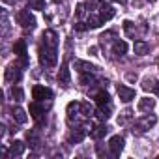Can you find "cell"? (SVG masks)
<instances>
[{"label":"cell","mask_w":159,"mask_h":159,"mask_svg":"<svg viewBox=\"0 0 159 159\" xmlns=\"http://www.w3.org/2000/svg\"><path fill=\"white\" fill-rule=\"evenodd\" d=\"M39 62H41L43 66H56V62H58L56 47L41 45V49H39Z\"/></svg>","instance_id":"obj_1"},{"label":"cell","mask_w":159,"mask_h":159,"mask_svg":"<svg viewBox=\"0 0 159 159\" xmlns=\"http://www.w3.org/2000/svg\"><path fill=\"white\" fill-rule=\"evenodd\" d=\"M155 124H157V116H155V114H146V116H142V118H139V120L135 122V127H137V131L144 133V131L152 129Z\"/></svg>","instance_id":"obj_2"},{"label":"cell","mask_w":159,"mask_h":159,"mask_svg":"<svg viewBox=\"0 0 159 159\" xmlns=\"http://www.w3.org/2000/svg\"><path fill=\"white\" fill-rule=\"evenodd\" d=\"M66 112H67V120H69V122H77L79 118L84 114V112H83V103H79V101H71V103H67Z\"/></svg>","instance_id":"obj_3"},{"label":"cell","mask_w":159,"mask_h":159,"mask_svg":"<svg viewBox=\"0 0 159 159\" xmlns=\"http://www.w3.org/2000/svg\"><path fill=\"white\" fill-rule=\"evenodd\" d=\"M17 23H19L23 28H30V30L36 26V19H34V15L30 13V10L19 11V13H17Z\"/></svg>","instance_id":"obj_4"},{"label":"cell","mask_w":159,"mask_h":159,"mask_svg":"<svg viewBox=\"0 0 159 159\" xmlns=\"http://www.w3.org/2000/svg\"><path fill=\"white\" fill-rule=\"evenodd\" d=\"M32 98H34L36 101H43V99H51V98H52V92H51L49 88H45V86H41V84H36V86L32 88Z\"/></svg>","instance_id":"obj_5"},{"label":"cell","mask_w":159,"mask_h":159,"mask_svg":"<svg viewBox=\"0 0 159 159\" xmlns=\"http://www.w3.org/2000/svg\"><path fill=\"white\" fill-rule=\"evenodd\" d=\"M109 148H111V152H112V155H114V157H116V155H120V152L124 150V139H122L120 135L111 137V140H109Z\"/></svg>","instance_id":"obj_6"},{"label":"cell","mask_w":159,"mask_h":159,"mask_svg":"<svg viewBox=\"0 0 159 159\" xmlns=\"http://www.w3.org/2000/svg\"><path fill=\"white\" fill-rule=\"evenodd\" d=\"M118 98H120L124 103H129V101H133V99H135V90H133V88H129V86L120 84V86H118Z\"/></svg>","instance_id":"obj_7"},{"label":"cell","mask_w":159,"mask_h":159,"mask_svg":"<svg viewBox=\"0 0 159 159\" xmlns=\"http://www.w3.org/2000/svg\"><path fill=\"white\" fill-rule=\"evenodd\" d=\"M13 52L21 58L23 64H26V41H25V39L15 41V45H13Z\"/></svg>","instance_id":"obj_8"},{"label":"cell","mask_w":159,"mask_h":159,"mask_svg":"<svg viewBox=\"0 0 159 159\" xmlns=\"http://www.w3.org/2000/svg\"><path fill=\"white\" fill-rule=\"evenodd\" d=\"M6 81H8V83H17V81H21V69H19L17 66H10V67L6 69Z\"/></svg>","instance_id":"obj_9"},{"label":"cell","mask_w":159,"mask_h":159,"mask_svg":"<svg viewBox=\"0 0 159 159\" xmlns=\"http://www.w3.org/2000/svg\"><path fill=\"white\" fill-rule=\"evenodd\" d=\"M43 45L47 47H56L58 45V36L54 30H45L43 32Z\"/></svg>","instance_id":"obj_10"},{"label":"cell","mask_w":159,"mask_h":159,"mask_svg":"<svg viewBox=\"0 0 159 159\" xmlns=\"http://www.w3.org/2000/svg\"><path fill=\"white\" fill-rule=\"evenodd\" d=\"M75 69L79 73H94L98 67L92 66V64H88V62H84V60H75Z\"/></svg>","instance_id":"obj_11"},{"label":"cell","mask_w":159,"mask_h":159,"mask_svg":"<svg viewBox=\"0 0 159 159\" xmlns=\"http://www.w3.org/2000/svg\"><path fill=\"white\" fill-rule=\"evenodd\" d=\"M23 152H25V142L15 140V142L10 144V150H8L10 157H19V155H23Z\"/></svg>","instance_id":"obj_12"},{"label":"cell","mask_w":159,"mask_h":159,"mask_svg":"<svg viewBox=\"0 0 159 159\" xmlns=\"http://www.w3.org/2000/svg\"><path fill=\"white\" fill-rule=\"evenodd\" d=\"M153 107H155V99H150V98H142L139 101V105H137V109L140 112H150Z\"/></svg>","instance_id":"obj_13"},{"label":"cell","mask_w":159,"mask_h":159,"mask_svg":"<svg viewBox=\"0 0 159 159\" xmlns=\"http://www.w3.org/2000/svg\"><path fill=\"white\" fill-rule=\"evenodd\" d=\"M11 116H13V120H15L17 124H26V120H28L26 112H25L21 107H13V109H11Z\"/></svg>","instance_id":"obj_14"},{"label":"cell","mask_w":159,"mask_h":159,"mask_svg":"<svg viewBox=\"0 0 159 159\" xmlns=\"http://www.w3.org/2000/svg\"><path fill=\"white\" fill-rule=\"evenodd\" d=\"M69 81H71V79H69V69H67V66H62L60 71H58V83L64 84V86H67Z\"/></svg>","instance_id":"obj_15"},{"label":"cell","mask_w":159,"mask_h":159,"mask_svg":"<svg viewBox=\"0 0 159 159\" xmlns=\"http://www.w3.org/2000/svg\"><path fill=\"white\" fill-rule=\"evenodd\" d=\"M114 8L111 6V4H101V19L103 21H111L112 17H114Z\"/></svg>","instance_id":"obj_16"},{"label":"cell","mask_w":159,"mask_h":159,"mask_svg":"<svg viewBox=\"0 0 159 159\" xmlns=\"http://www.w3.org/2000/svg\"><path fill=\"white\" fill-rule=\"evenodd\" d=\"M133 51H135V54H139V56H144V54H148V51H150V45H148L146 41H135V45H133Z\"/></svg>","instance_id":"obj_17"},{"label":"cell","mask_w":159,"mask_h":159,"mask_svg":"<svg viewBox=\"0 0 159 159\" xmlns=\"http://www.w3.org/2000/svg\"><path fill=\"white\" fill-rule=\"evenodd\" d=\"M112 52L116 54V56H122V54H125L127 52V43L125 41H114V45H112Z\"/></svg>","instance_id":"obj_18"},{"label":"cell","mask_w":159,"mask_h":159,"mask_svg":"<svg viewBox=\"0 0 159 159\" xmlns=\"http://www.w3.org/2000/svg\"><path fill=\"white\" fill-rule=\"evenodd\" d=\"M30 114L34 118H39L41 114H45V105H39V101H34L30 105Z\"/></svg>","instance_id":"obj_19"},{"label":"cell","mask_w":159,"mask_h":159,"mask_svg":"<svg viewBox=\"0 0 159 159\" xmlns=\"http://www.w3.org/2000/svg\"><path fill=\"white\" fill-rule=\"evenodd\" d=\"M111 111H112L111 103L99 105V111H98V118H99V120H109V116H111Z\"/></svg>","instance_id":"obj_20"},{"label":"cell","mask_w":159,"mask_h":159,"mask_svg":"<svg viewBox=\"0 0 159 159\" xmlns=\"http://www.w3.org/2000/svg\"><path fill=\"white\" fill-rule=\"evenodd\" d=\"M84 135H86V129H84V127H79V129L71 131L69 140H71V142H81V140L84 139Z\"/></svg>","instance_id":"obj_21"},{"label":"cell","mask_w":159,"mask_h":159,"mask_svg":"<svg viewBox=\"0 0 159 159\" xmlns=\"http://www.w3.org/2000/svg\"><path fill=\"white\" fill-rule=\"evenodd\" d=\"M107 131H109L107 125H98V127H94V129L90 131V135H92V139H101V137L107 135Z\"/></svg>","instance_id":"obj_22"},{"label":"cell","mask_w":159,"mask_h":159,"mask_svg":"<svg viewBox=\"0 0 159 159\" xmlns=\"http://www.w3.org/2000/svg\"><path fill=\"white\" fill-rule=\"evenodd\" d=\"M28 10H36V11L45 10V0H28Z\"/></svg>","instance_id":"obj_23"},{"label":"cell","mask_w":159,"mask_h":159,"mask_svg":"<svg viewBox=\"0 0 159 159\" xmlns=\"http://www.w3.org/2000/svg\"><path fill=\"white\" fill-rule=\"evenodd\" d=\"M26 139H28V142H30V146H32V148H38V146H39V137H38V133H36V131H28Z\"/></svg>","instance_id":"obj_24"},{"label":"cell","mask_w":159,"mask_h":159,"mask_svg":"<svg viewBox=\"0 0 159 159\" xmlns=\"http://www.w3.org/2000/svg\"><path fill=\"white\" fill-rule=\"evenodd\" d=\"M101 23H103L101 15H99V17H98V15H90V17H88V26H90V28H98V26H101Z\"/></svg>","instance_id":"obj_25"},{"label":"cell","mask_w":159,"mask_h":159,"mask_svg":"<svg viewBox=\"0 0 159 159\" xmlns=\"http://www.w3.org/2000/svg\"><path fill=\"white\" fill-rule=\"evenodd\" d=\"M10 94H11V98H13L15 101H23V98H25V94H23V90H21L19 86H13V88L10 90Z\"/></svg>","instance_id":"obj_26"},{"label":"cell","mask_w":159,"mask_h":159,"mask_svg":"<svg viewBox=\"0 0 159 159\" xmlns=\"http://www.w3.org/2000/svg\"><path fill=\"white\" fill-rule=\"evenodd\" d=\"M109 99H111V98H109V94H107V92H103V90H101V92L96 96V101H98V105H105V103H111Z\"/></svg>","instance_id":"obj_27"},{"label":"cell","mask_w":159,"mask_h":159,"mask_svg":"<svg viewBox=\"0 0 159 159\" xmlns=\"http://www.w3.org/2000/svg\"><path fill=\"white\" fill-rule=\"evenodd\" d=\"M124 30H125V34H127L129 38L135 36V25H133L131 21H125V23H124Z\"/></svg>","instance_id":"obj_28"},{"label":"cell","mask_w":159,"mask_h":159,"mask_svg":"<svg viewBox=\"0 0 159 159\" xmlns=\"http://www.w3.org/2000/svg\"><path fill=\"white\" fill-rule=\"evenodd\" d=\"M81 83L88 86V84H94V83H96V79H94L90 73H83V77H81Z\"/></svg>","instance_id":"obj_29"},{"label":"cell","mask_w":159,"mask_h":159,"mask_svg":"<svg viewBox=\"0 0 159 159\" xmlns=\"http://www.w3.org/2000/svg\"><path fill=\"white\" fill-rule=\"evenodd\" d=\"M155 81H153V79H146V81H144V84H142V88L144 90H155Z\"/></svg>","instance_id":"obj_30"},{"label":"cell","mask_w":159,"mask_h":159,"mask_svg":"<svg viewBox=\"0 0 159 159\" xmlns=\"http://www.w3.org/2000/svg\"><path fill=\"white\" fill-rule=\"evenodd\" d=\"M129 118H131V111H129V109H125V111L122 112V116L118 118V124H125Z\"/></svg>","instance_id":"obj_31"},{"label":"cell","mask_w":159,"mask_h":159,"mask_svg":"<svg viewBox=\"0 0 159 159\" xmlns=\"http://www.w3.org/2000/svg\"><path fill=\"white\" fill-rule=\"evenodd\" d=\"M111 38H116V34L114 32H105V34H101V43H105V41H111Z\"/></svg>","instance_id":"obj_32"},{"label":"cell","mask_w":159,"mask_h":159,"mask_svg":"<svg viewBox=\"0 0 159 159\" xmlns=\"http://www.w3.org/2000/svg\"><path fill=\"white\" fill-rule=\"evenodd\" d=\"M84 10H86V8H84V4H79V6H77L75 13H77V17H79V19H81V17H84Z\"/></svg>","instance_id":"obj_33"},{"label":"cell","mask_w":159,"mask_h":159,"mask_svg":"<svg viewBox=\"0 0 159 159\" xmlns=\"http://www.w3.org/2000/svg\"><path fill=\"white\" fill-rule=\"evenodd\" d=\"M86 28H88V26H86L84 23H77V25H75V30H79V32H83V30H86Z\"/></svg>","instance_id":"obj_34"},{"label":"cell","mask_w":159,"mask_h":159,"mask_svg":"<svg viewBox=\"0 0 159 159\" xmlns=\"http://www.w3.org/2000/svg\"><path fill=\"white\" fill-rule=\"evenodd\" d=\"M88 52H90V54H94V56H96V54H98V47H90V49H88Z\"/></svg>","instance_id":"obj_35"},{"label":"cell","mask_w":159,"mask_h":159,"mask_svg":"<svg viewBox=\"0 0 159 159\" xmlns=\"http://www.w3.org/2000/svg\"><path fill=\"white\" fill-rule=\"evenodd\" d=\"M127 79H129V81H135V79H137V75H133V73H129V75H127Z\"/></svg>","instance_id":"obj_36"},{"label":"cell","mask_w":159,"mask_h":159,"mask_svg":"<svg viewBox=\"0 0 159 159\" xmlns=\"http://www.w3.org/2000/svg\"><path fill=\"white\" fill-rule=\"evenodd\" d=\"M114 2H120V4H125V2H127V0H114Z\"/></svg>","instance_id":"obj_37"},{"label":"cell","mask_w":159,"mask_h":159,"mask_svg":"<svg viewBox=\"0 0 159 159\" xmlns=\"http://www.w3.org/2000/svg\"><path fill=\"white\" fill-rule=\"evenodd\" d=\"M4 2H6V4H13V2H15V0H4Z\"/></svg>","instance_id":"obj_38"},{"label":"cell","mask_w":159,"mask_h":159,"mask_svg":"<svg viewBox=\"0 0 159 159\" xmlns=\"http://www.w3.org/2000/svg\"><path fill=\"white\" fill-rule=\"evenodd\" d=\"M155 92H157V94H159V83H157V84H155Z\"/></svg>","instance_id":"obj_39"},{"label":"cell","mask_w":159,"mask_h":159,"mask_svg":"<svg viewBox=\"0 0 159 159\" xmlns=\"http://www.w3.org/2000/svg\"><path fill=\"white\" fill-rule=\"evenodd\" d=\"M54 2H56V4H58V2H62V0H54Z\"/></svg>","instance_id":"obj_40"},{"label":"cell","mask_w":159,"mask_h":159,"mask_svg":"<svg viewBox=\"0 0 159 159\" xmlns=\"http://www.w3.org/2000/svg\"><path fill=\"white\" fill-rule=\"evenodd\" d=\"M148 2H155V0H148Z\"/></svg>","instance_id":"obj_41"}]
</instances>
